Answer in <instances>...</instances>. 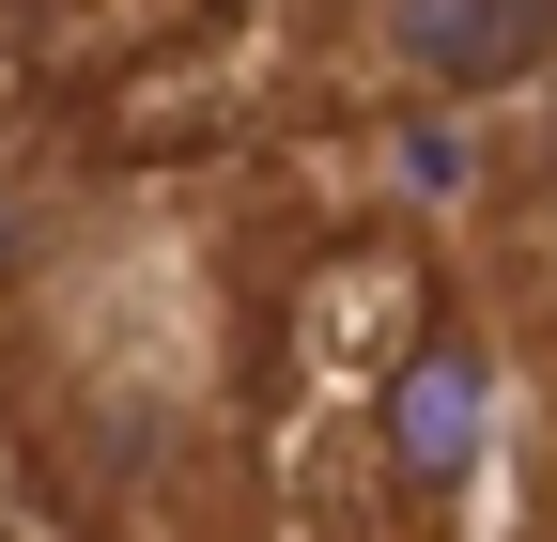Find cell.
I'll list each match as a JSON object with an SVG mask.
<instances>
[{"label":"cell","instance_id":"1","mask_svg":"<svg viewBox=\"0 0 557 542\" xmlns=\"http://www.w3.org/2000/svg\"><path fill=\"white\" fill-rule=\"evenodd\" d=\"M496 419H511L496 342H480V325H434V342L387 372V403H372V465H387V496L449 527L480 481H496Z\"/></svg>","mask_w":557,"mask_h":542},{"label":"cell","instance_id":"2","mask_svg":"<svg viewBox=\"0 0 557 542\" xmlns=\"http://www.w3.org/2000/svg\"><path fill=\"white\" fill-rule=\"evenodd\" d=\"M357 62L387 94H527L557 78V0H357Z\"/></svg>","mask_w":557,"mask_h":542}]
</instances>
